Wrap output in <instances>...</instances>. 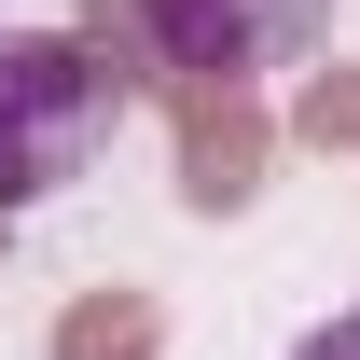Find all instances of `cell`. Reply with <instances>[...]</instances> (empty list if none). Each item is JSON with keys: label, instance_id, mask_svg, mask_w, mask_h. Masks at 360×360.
Masks as SVG:
<instances>
[{"label": "cell", "instance_id": "7", "mask_svg": "<svg viewBox=\"0 0 360 360\" xmlns=\"http://www.w3.org/2000/svg\"><path fill=\"white\" fill-rule=\"evenodd\" d=\"M0 236H14V222H0Z\"/></svg>", "mask_w": 360, "mask_h": 360}, {"label": "cell", "instance_id": "3", "mask_svg": "<svg viewBox=\"0 0 360 360\" xmlns=\"http://www.w3.org/2000/svg\"><path fill=\"white\" fill-rule=\"evenodd\" d=\"M167 125H180V208L194 222H250L264 167H277V111L264 97H167Z\"/></svg>", "mask_w": 360, "mask_h": 360}, {"label": "cell", "instance_id": "2", "mask_svg": "<svg viewBox=\"0 0 360 360\" xmlns=\"http://www.w3.org/2000/svg\"><path fill=\"white\" fill-rule=\"evenodd\" d=\"M139 28H153V97H250L333 28V0H139Z\"/></svg>", "mask_w": 360, "mask_h": 360}, {"label": "cell", "instance_id": "1", "mask_svg": "<svg viewBox=\"0 0 360 360\" xmlns=\"http://www.w3.org/2000/svg\"><path fill=\"white\" fill-rule=\"evenodd\" d=\"M125 84L84 56V28H0V222L42 208L111 153Z\"/></svg>", "mask_w": 360, "mask_h": 360}, {"label": "cell", "instance_id": "4", "mask_svg": "<svg viewBox=\"0 0 360 360\" xmlns=\"http://www.w3.org/2000/svg\"><path fill=\"white\" fill-rule=\"evenodd\" d=\"M42 360H167V305L153 291H70L56 305V333H42Z\"/></svg>", "mask_w": 360, "mask_h": 360}, {"label": "cell", "instance_id": "6", "mask_svg": "<svg viewBox=\"0 0 360 360\" xmlns=\"http://www.w3.org/2000/svg\"><path fill=\"white\" fill-rule=\"evenodd\" d=\"M291 360H360V305H347V319H319V333H305Z\"/></svg>", "mask_w": 360, "mask_h": 360}, {"label": "cell", "instance_id": "5", "mask_svg": "<svg viewBox=\"0 0 360 360\" xmlns=\"http://www.w3.org/2000/svg\"><path fill=\"white\" fill-rule=\"evenodd\" d=\"M277 139H305V153H360V56L305 70V84H291V111H277Z\"/></svg>", "mask_w": 360, "mask_h": 360}]
</instances>
